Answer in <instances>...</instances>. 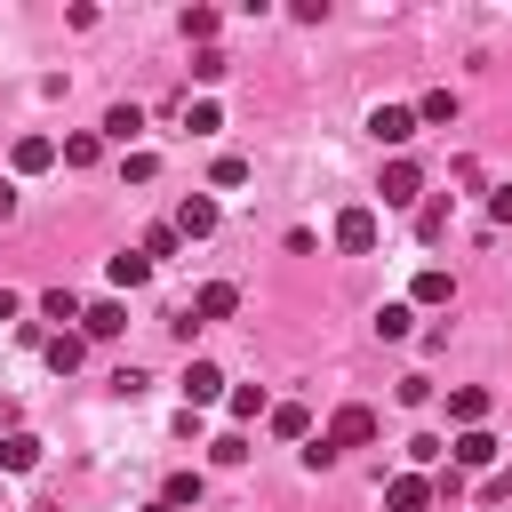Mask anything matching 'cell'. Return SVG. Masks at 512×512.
<instances>
[{"mask_svg": "<svg viewBox=\"0 0 512 512\" xmlns=\"http://www.w3.org/2000/svg\"><path fill=\"white\" fill-rule=\"evenodd\" d=\"M416 232H424V240H440V232H448V200H432V208L416 216Z\"/></svg>", "mask_w": 512, "mask_h": 512, "instance_id": "29", "label": "cell"}, {"mask_svg": "<svg viewBox=\"0 0 512 512\" xmlns=\"http://www.w3.org/2000/svg\"><path fill=\"white\" fill-rule=\"evenodd\" d=\"M144 512H176V504H160V496H152V504H144Z\"/></svg>", "mask_w": 512, "mask_h": 512, "instance_id": "35", "label": "cell"}, {"mask_svg": "<svg viewBox=\"0 0 512 512\" xmlns=\"http://www.w3.org/2000/svg\"><path fill=\"white\" fill-rule=\"evenodd\" d=\"M184 128H192V136H216V128H224L216 96H192V104H184Z\"/></svg>", "mask_w": 512, "mask_h": 512, "instance_id": "21", "label": "cell"}, {"mask_svg": "<svg viewBox=\"0 0 512 512\" xmlns=\"http://www.w3.org/2000/svg\"><path fill=\"white\" fill-rule=\"evenodd\" d=\"M224 408H232V424H256V416H264V384H232Z\"/></svg>", "mask_w": 512, "mask_h": 512, "instance_id": "19", "label": "cell"}, {"mask_svg": "<svg viewBox=\"0 0 512 512\" xmlns=\"http://www.w3.org/2000/svg\"><path fill=\"white\" fill-rule=\"evenodd\" d=\"M408 112H416V128H448V120H456V96H448V88H424Z\"/></svg>", "mask_w": 512, "mask_h": 512, "instance_id": "14", "label": "cell"}, {"mask_svg": "<svg viewBox=\"0 0 512 512\" xmlns=\"http://www.w3.org/2000/svg\"><path fill=\"white\" fill-rule=\"evenodd\" d=\"M104 136H112V144L144 136V104H112V112H104Z\"/></svg>", "mask_w": 512, "mask_h": 512, "instance_id": "17", "label": "cell"}, {"mask_svg": "<svg viewBox=\"0 0 512 512\" xmlns=\"http://www.w3.org/2000/svg\"><path fill=\"white\" fill-rule=\"evenodd\" d=\"M8 168H16V176H40V168H56V144H48V136H16V144H8Z\"/></svg>", "mask_w": 512, "mask_h": 512, "instance_id": "11", "label": "cell"}, {"mask_svg": "<svg viewBox=\"0 0 512 512\" xmlns=\"http://www.w3.org/2000/svg\"><path fill=\"white\" fill-rule=\"evenodd\" d=\"M16 312H24V296H16V288H0V320H16Z\"/></svg>", "mask_w": 512, "mask_h": 512, "instance_id": "32", "label": "cell"}, {"mask_svg": "<svg viewBox=\"0 0 512 512\" xmlns=\"http://www.w3.org/2000/svg\"><path fill=\"white\" fill-rule=\"evenodd\" d=\"M120 328H128V304H120V296H104V304L80 312V336H88V344H112Z\"/></svg>", "mask_w": 512, "mask_h": 512, "instance_id": "5", "label": "cell"}, {"mask_svg": "<svg viewBox=\"0 0 512 512\" xmlns=\"http://www.w3.org/2000/svg\"><path fill=\"white\" fill-rule=\"evenodd\" d=\"M368 440H376V416H368L360 400H352V408H336V416H328V432H320V448H328V464H336L344 448H368Z\"/></svg>", "mask_w": 512, "mask_h": 512, "instance_id": "1", "label": "cell"}, {"mask_svg": "<svg viewBox=\"0 0 512 512\" xmlns=\"http://www.w3.org/2000/svg\"><path fill=\"white\" fill-rule=\"evenodd\" d=\"M264 416H272L280 440H304V432H312V408H296V400H280V408H264Z\"/></svg>", "mask_w": 512, "mask_h": 512, "instance_id": "20", "label": "cell"}, {"mask_svg": "<svg viewBox=\"0 0 512 512\" xmlns=\"http://www.w3.org/2000/svg\"><path fill=\"white\" fill-rule=\"evenodd\" d=\"M448 464H456V472H480V464H496V440H488V424H480V432H456V440H448Z\"/></svg>", "mask_w": 512, "mask_h": 512, "instance_id": "10", "label": "cell"}, {"mask_svg": "<svg viewBox=\"0 0 512 512\" xmlns=\"http://www.w3.org/2000/svg\"><path fill=\"white\" fill-rule=\"evenodd\" d=\"M160 504H176V512H184V504H200V472H176V480L160 488Z\"/></svg>", "mask_w": 512, "mask_h": 512, "instance_id": "28", "label": "cell"}, {"mask_svg": "<svg viewBox=\"0 0 512 512\" xmlns=\"http://www.w3.org/2000/svg\"><path fill=\"white\" fill-rule=\"evenodd\" d=\"M8 216H16V184L0 176V224H8Z\"/></svg>", "mask_w": 512, "mask_h": 512, "instance_id": "33", "label": "cell"}, {"mask_svg": "<svg viewBox=\"0 0 512 512\" xmlns=\"http://www.w3.org/2000/svg\"><path fill=\"white\" fill-rule=\"evenodd\" d=\"M216 24H224L216 8H184V40H200V48H216Z\"/></svg>", "mask_w": 512, "mask_h": 512, "instance_id": "23", "label": "cell"}, {"mask_svg": "<svg viewBox=\"0 0 512 512\" xmlns=\"http://www.w3.org/2000/svg\"><path fill=\"white\" fill-rule=\"evenodd\" d=\"M448 424H456V432H480V424H488V392H480V384H456V392H448Z\"/></svg>", "mask_w": 512, "mask_h": 512, "instance_id": "9", "label": "cell"}, {"mask_svg": "<svg viewBox=\"0 0 512 512\" xmlns=\"http://www.w3.org/2000/svg\"><path fill=\"white\" fill-rule=\"evenodd\" d=\"M432 496H440V488H432L424 472H400V480L384 488V512H432Z\"/></svg>", "mask_w": 512, "mask_h": 512, "instance_id": "7", "label": "cell"}, {"mask_svg": "<svg viewBox=\"0 0 512 512\" xmlns=\"http://www.w3.org/2000/svg\"><path fill=\"white\" fill-rule=\"evenodd\" d=\"M224 392H232V384H224L216 360H192V368H184V408H208V400H224Z\"/></svg>", "mask_w": 512, "mask_h": 512, "instance_id": "6", "label": "cell"}, {"mask_svg": "<svg viewBox=\"0 0 512 512\" xmlns=\"http://www.w3.org/2000/svg\"><path fill=\"white\" fill-rule=\"evenodd\" d=\"M488 216H496V224H512V184H504V192L488 200Z\"/></svg>", "mask_w": 512, "mask_h": 512, "instance_id": "31", "label": "cell"}, {"mask_svg": "<svg viewBox=\"0 0 512 512\" xmlns=\"http://www.w3.org/2000/svg\"><path fill=\"white\" fill-rule=\"evenodd\" d=\"M488 496H512V464H504V472H496V480H488Z\"/></svg>", "mask_w": 512, "mask_h": 512, "instance_id": "34", "label": "cell"}, {"mask_svg": "<svg viewBox=\"0 0 512 512\" xmlns=\"http://www.w3.org/2000/svg\"><path fill=\"white\" fill-rule=\"evenodd\" d=\"M80 360H88V336H80V328H56V336H48V368H56V376H72Z\"/></svg>", "mask_w": 512, "mask_h": 512, "instance_id": "13", "label": "cell"}, {"mask_svg": "<svg viewBox=\"0 0 512 512\" xmlns=\"http://www.w3.org/2000/svg\"><path fill=\"white\" fill-rule=\"evenodd\" d=\"M408 328H416V304H384V312H376V336H392V344H400Z\"/></svg>", "mask_w": 512, "mask_h": 512, "instance_id": "25", "label": "cell"}, {"mask_svg": "<svg viewBox=\"0 0 512 512\" xmlns=\"http://www.w3.org/2000/svg\"><path fill=\"white\" fill-rule=\"evenodd\" d=\"M376 232H384V224H376V208H344V216H336V248H344V256H368V248H376Z\"/></svg>", "mask_w": 512, "mask_h": 512, "instance_id": "4", "label": "cell"}, {"mask_svg": "<svg viewBox=\"0 0 512 512\" xmlns=\"http://www.w3.org/2000/svg\"><path fill=\"white\" fill-rule=\"evenodd\" d=\"M104 272H112V288H144V280H152V264H144L136 248H120V256H112Z\"/></svg>", "mask_w": 512, "mask_h": 512, "instance_id": "18", "label": "cell"}, {"mask_svg": "<svg viewBox=\"0 0 512 512\" xmlns=\"http://www.w3.org/2000/svg\"><path fill=\"white\" fill-rule=\"evenodd\" d=\"M448 296H456V280H448L440 264H424V272H416V288H408V304H448Z\"/></svg>", "mask_w": 512, "mask_h": 512, "instance_id": "15", "label": "cell"}, {"mask_svg": "<svg viewBox=\"0 0 512 512\" xmlns=\"http://www.w3.org/2000/svg\"><path fill=\"white\" fill-rule=\"evenodd\" d=\"M96 152H104V136H88V128H80V136H64V168H88Z\"/></svg>", "mask_w": 512, "mask_h": 512, "instance_id": "26", "label": "cell"}, {"mask_svg": "<svg viewBox=\"0 0 512 512\" xmlns=\"http://www.w3.org/2000/svg\"><path fill=\"white\" fill-rule=\"evenodd\" d=\"M32 464H40V440L32 432H8L0 440V472H32Z\"/></svg>", "mask_w": 512, "mask_h": 512, "instance_id": "16", "label": "cell"}, {"mask_svg": "<svg viewBox=\"0 0 512 512\" xmlns=\"http://www.w3.org/2000/svg\"><path fill=\"white\" fill-rule=\"evenodd\" d=\"M40 312H48V320H80V312H88V304H80V296H72V288H48V296H40Z\"/></svg>", "mask_w": 512, "mask_h": 512, "instance_id": "27", "label": "cell"}, {"mask_svg": "<svg viewBox=\"0 0 512 512\" xmlns=\"http://www.w3.org/2000/svg\"><path fill=\"white\" fill-rule=\"evenodd\" d=\"M376 192H384V208H408V200L424 192V168H416L408 152H392V160H384V184H376Z\"/></svg>", "mask_w": 512, "mask_h": 512, "instance_id": "2", "label": "cell"}, {"mask_svg": "<svg viewBox=\"0 0 512 512\" xmlns=\"http://www.w3.org/2000/svg\"><path fill=\"white\" fill-rule=\"evenodd\" d=\"M368 136H376L384 152H400V144L416 136V112H408V104H376V112H368Z\"/></svg>", "mask_w": 512, "mask_h": 512, "instance_id": "3", "label": "cell"}, {"mask_svg": "<svg viewBox=\"0 0 512 512\" xmlns=\"http://www.w3.org/2000/svg\"><path fill=\"white\" fill-rule=\"evenodd\" d=\"M176 248H184V240H176V224H152V232L136 240V256H144V264H160V256H176Z\"/></svg>", "mask_w": 512, "mask_h": 512, "instance_id": "22", "label": "cell"}, {"mask_svg": "<svg viewBox=\"0 0 512 512\" xmlns=\"http://www.w3.org/2000/svg\"><path fill=\"white\" fill-rule=\"evenodd\" d=\"M208 456H216V464H248V440H240V432H224V440H216Z\"/></svg>", "mask_w": 512, "mask_h": 512, "instance_id": "30", "label": "cell"}, {"mask_svg": "<svg viewBox=\"0 0 512 512\" xmlns=\"http://www.w3.org/2000/svg\"><path fill=\"white\" fill-rule=\"evenodd\" d=\"M168 224H176V240H208V232H216V200H208V192H192Z\"/></svg>", "mask_w": 512, "mask_h": 512, "instance_id": "8", "label": "cell"}, {"mask_svg": "<svg viewBox=\"0 0 512 512\" xmlns=\"http://www.w3.org/2000/svg\"><path fill=\"white\" fill-rule=\"evenodd\" d=\"M232 312H240V288H232V280H208V288L192 296V320H232Z\"/></svg>", "mask_w": 512, "mask_h": 512, "instance_id": "12", "label": "cell"}, {"mask_svg": "<svg viewBox=\"0 0 512 512\" xmlns=\"http://www.w3.org/2000/svg\"><path fill=\"white\" fill-rule=\"evenodd\" d=\"M224 72H232V56H224V48H200V56H192V80H200V88H216Z\"/></svg>", "mask_w": 512, "mask_h": 512, "instance_id": "24", "label": "cell"}]
</instances>
